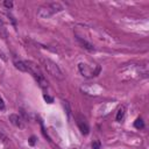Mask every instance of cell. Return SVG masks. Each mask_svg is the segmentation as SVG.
Returning a JSON list of instances; mask_svg holds the SVG:
<instances>
[{
  "label": "cell",
  "mask_w": 149,
  "mask_h": 149,
  "mask_svg": "<svg viewBox=\"0 0 149 149\" xmlns=\"http://www.w3.org/2000/svg\"><path fill=\"white\" fill-rule=\"evenodd\" d=\"M64 8L61 3L58 2H50V3H47L44 6H42L40 9H38V16L42 17V19H48L50 17L51 15H54L55 13H58V12H62Z\"/></svg>",
  "instance_id": "6da1fadb"
},
{
  "label": "cell",
  "mask_w": 149,
  "mask_h": 149,
  "mask_svg": "<svg viewBox=\"0 0 149 149\" xmlns=\"http://www.w3.org/2000/svg\"><path fill=\"white\" fill-rule=\"evenodd\" d=\"M42 63H43V65H44V68H45V70L49 74H51L52 77H55L57 79H63L64 78L62 70L59 69V66L54 61H51L49 58H42Z\"/></svg>",
  "instance_id": "7a4b0ae2"
},
{
  "label": "cell",
  "mask_w": 149,
  "mask_h": 149,
  "mask_svg": "<svg viewBox=\"0 0 149 149\" xmlns=\"http://www.w3.org/2000/svg\"><path fill=\"white\" fill-rule=\"evenodd\" d=\"M76 123H77V126H78V128H79V130L83 135H87L90 133L88 122L83 115H77L76 116Z\"/></svg>",
  "instance_id": "3957f363"
},
{
  "label": "cell",
  "mask_w": 149,
  "mask_h": 149,
  "mask_svg": "<svg viewBox=\"0 0 149 149\" xmlns=\"http://www.w3.org/2000/svg\"><path fill=\"white\" fill-rule=\"evenodd\" d=\"M78 69H79L80 73H81L84 77H87V78H90V77H94V76H97V74L99 73L98 71L90 70V69L87 68V65H86V64H83V63H79V64H78Z\"/></svg>",
  "instance_id": "277c9868"
},
{
  "label": "cell",
  "mask_w": 149,
  "mask_h": 149,
  "mask_svg": "<svg viewBox=\"0 0 149 149\" xmlns=\"http://www.w3.org/2000/svg\"><path fill=\"white\" fill-rule=\"evenodd\" d=\"M8 119H9V121L12 122V125H14L15 127H17V128H23V121H22V119H21L17 114H10Z\"/></svg>",
  "instance_id": "5b68a950"
},
{
  "label": "cell",
  "mask_w": 149,
  "mask_h": 149,
  "mask_svg": "<svg viewBox=\"0 0 149 149\" xmlns=\"http://www.w3.org/2000/svg\"><path fill=\"white\" fill-rule=\"evenodd\" d=\"M76 38H77V41L80 43V45L83 47V48H85V49H87L88 51H94V45L92 44V43H90L88 41H86L85 38H83V37H80V36H76Z\"/></svg>",
  "instance_id": "8992f818"
},
{
  "label": "cell",
  "mask_w": 149,
  "mask_h": 149,
  "mask_svg": "<svg viewBox=\"0 0 149 149\" xmlns=\"http://www.w3.org/2000/svg\"><path fill=\"white\" fill-rule=\"evenodd\" d=\"M15 68L17 70H20L21 72H29V68H28V64H27V61H17L14 63Z\"/></svg>",
  "instance_id": "52a82bcc"
},
{
  "label": "cell",
  "mask_w": 149,
  "mask_h": 149,
  "mask_svg": "<svg viewBox=\"0 0 149 149\" xmlns=\"http://www.w3.org/2000/svg\"><path fill=\"white\" fill-rule=\"evenodd\" d=\"M0 37L2 40H7L8 37V33H7V29H6V26L3 23V21L0 19Z\"/></svg>",
  "instance_id": "ba28073f"
},
{
  "label": "cell",
  "mask_w": 149,
  "mask_h": 149,
  "mask_svg": "<svg viewBox=\"0 0 149 149\" xmlns=\"http://www.w3.org/2000/svg\"><path fill=\"white\" fill-rule=\"evenodd\" d=\"M125 113H126V107L125 106H121L120 108H119V111H118V113H116V116H115V119H116V121H122V119L125 118Z\"/></svg>",
  "instance_id": "9c48e42d"
},
{
  "label": "cell",
  "mask_w": 149,
  "mask_h": 149,
  "mask_svg": "<svg viewBox=\"0 0 149 149\" xmlns=\"http://www.w3.org/2000/svg\"><path fill=\"white\" fill-rule=\"evenodd\" d=\"M134 127H135L136 129H142V128H144V122H143L142 118H137V119L134 121Z\"/></svg>",
  "instance_id": "30bf717a"
},
{
  "label": "cell",
  "mask_w": 149,
  "mask_h": 149,
  "mask_svg": "<svg viewBox=\"0 0 149 149\" xmlns=\"http://www.w3.org/2000/svg\"><path fill=\"white\" fill-rule=\"evenodd\" d=\"M91 146H92V149H100L101 148V143L99 140H94Z\"/></svg>",
  "instance_id": "8fae6325"
},
{
  "label": "cell",
  "mask_w": 149,
  "mask_h": 149,
  "mask_svg": "<svg viewBox=\"0 0 149 149\" xmlns=\"http://www.w3.org/2000/svg\"><path fill=\"white\" fill-rule=\"evenodd\" d=\"M43 98H44V100L48 102V104H51V102H54V98L52 97H50V95H48V94H43Z\"/></svg>",
  "instance_id": "7c38bea8"
},
{
  "label": "cell",
  "mask_w": 149,
  "mask_h": 149,
  "mask_svg": "<svg viewBox=\"0 0 149 149\" xmlns=\"http://www.w3.org/2000/svg\"><path fill=\"white\" fill-rule=\"evenodd\" d=\"M3 6H5L7 9H12L13 2H12V1H3Z\"/></svg>",
  "instance_id": "4fadbf2b"
},
{
  "label": "cell",
  "mask_w": 149,
  "mask_h": 149,
  "mask_svg": "<svg viewBox=\"0 0 149 149\" xmlns=\"http://www.w3.org/2000/svg\"><path fill=\"white\" fill-rule=\"evenodd\" d=\"M6 108V105H5V101L2 99V97L0 95V111H3Z\"/></svg>",
  "instance_id": "5bb4252c"
},
{
  "label": "cell",
  "mask_w": 149,
  "mask_h": 149,
  "mask_svg": "<svg viewBox=\"0 0 149 149\" xmlns=\"http://www.w3.org/2000/svg\"><path fill=\"white\" fill-rule=\"evenodd\" d=\"M36 141H37V140H36V137L33 135V136H30V139H29V144H30V146H35Z\"/></svg>",
  "instance_id": "9a60e30c"
}]
</instances>
